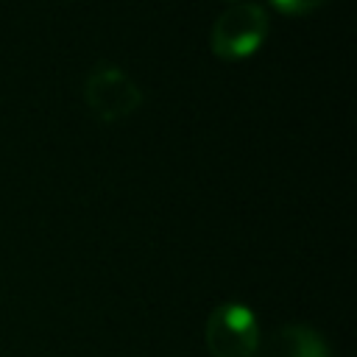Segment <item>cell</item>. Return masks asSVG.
Returning <instances> with one entry per match:
<instances>
[{
	"mask_svg": "<svg viewBox=\"0 0 357 357\" xmlns=\"http://www.w3.org/2000/svg\"><path fill=\"white\" fill-rule=\"evenodd\" d=\"M81 95H84L89 114L100 123H120V120L137 114L145 100L139 84L123 67H117L112 61H98L84 75Z\"/></svg>",
	"mask_w": 357,
	"mask_h": 357,
	"instance_id": "6da1fadb",
	"label": "cell"
},
{
	"mask_svg": "<svg viewBox=\"0 0 357 357\" xmlns=\"http://www.w3.org/2000/svg\"><path fill=\"white\" fill-rule=\"evenodd\" d=\"M268 31H271V25H268L265 8L243 0V3H231L226 11L218 14V20L212 25L209 45L218 59L237 61V59L257 53L265 42Z\"/></svg>",
	"mask_w": 357,
	"mask_h": 357,
	"instance_id": "7a4b0ae2",
	"label": "cell"
},
{
	"mask_svg": "<svg viewBox=\"0 0 357 357\" xmlns=\"http://www.w3.org/2000/svg\"><path fill=\"white\" fill-rule=\"evenodd\" d=\"M204 340L212 357H254L259 343V326L245 304L226 301L209 312Z\"/></svg>",
	"mask_w": 357,
	"mask_h": 357,
	"instance_id": "3957f363",
	"label": "cell"
},
{
	"mask_svg": "<svg viewBox=\"0 0 357 357\" xmlns=\"http://www.w3.org/2000/svg\"><path fill=\"white\" fill-rule=\"evenodd\" d=\"M257 357H332L326 340L304 324H284L257 343Z\"/></svg>",
	"mask_w": 357,
	"mask_h": 357,
	"instance_id": "277c9868",
	"label": "cell"
},
{
	"mask_svg": "<svg viewBox=\"0 0 357 357\" xmlns=\"http://www.w3.org/2000/svg\"><path fill=\"white\" fill-rule=\"evenodd\" d=\"M329 0H271V6L276 8V11H282V14H293V17H298V14H310V11H315V8H321V6H326Z\"/></svg>",
	"mask_w": 357,
	"mask_h": 357,
	"instance_id": "5b68a950",
	"label": "cell"
},
{
	"mask_svg": "<svg viewBox=\"0 0 357 357\" xmlns=\"http://www.w3.org/2000/svg\"><path fill=\"white\" fill-rule=\"evenodd\" d=\"M231 3H243V0H231Z\"/></svg>",
	"mask_w": 357,
	"mask_h": 357,
	"instance_id": "8992f818",
	"label": "cell"
}]
</instances>
